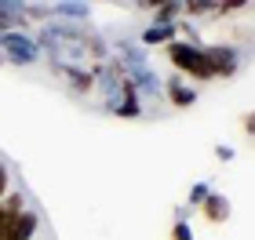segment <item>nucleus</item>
<instances>
[{
    "label": "nucleus",
    "mask_w": 255,
    "mask_h": 240,
    "mask_svg": "<svg viewBox=\"0 0 255 240\" xmlns=\"http://www.w3.org/2000/svg\"><path fill=\"white\" fill-rule=\"evenodd\" d=\"M168 62L175 66V70L182 77H190V80H201V84H208V80H215L212 73V62H208V55L201 44H190V40H171L168 44Z\"/></svg>",
    "instance_id": "obj_1"
},
{
    "label": "nucleus",
    "mask_w": 255,
    "mask_h": 240,
    "mask_svg": "<svg viewBox=\"0 0 255 240\" xmlns=\"http://www.w3.org/2000/svg\"><path fill=\"white\" fill-rule=\"evenodd\" d=\"M0 51L7 55V62H15V66H29V62H37L40 59V44L26 37V33H0Z\"/></svg>",
    "instance_id": "obj_2"
},
{
    "label": "nucleus",
    "mask_w": 255,
    "mask_h": 240,
    "mask_svg": "<svg viewBox=\"0 0 255 240\" xmlns=\"http://www.w3.org/2000/svg\"><path fill=\"white\" fill-rule=\"evenodd\" d=\"M208 62H212V73L215 77H237L241 73V55L237 48H226V44H212V48H204Z\"/></svg>",
    "instance_id": "obj_3"
},
{
    "label": "nucleus",
    "mask_w": 255,
    "mask_h": 240,
    "mask_svg": "<svg viewBox=\"0 0 255 240\" xmlns=\"http://www.w3.org/2000/svg\"><path fill=\"white\" fill-rule=\"evenodd\" d=\"M37 230H40V215L22 208L15 219H11V226L0 233V240H33V233H37Z\"/></svg>",
    "instance_id": "obj_4"
},
{
    "label": "nucleus",
    "mask_w": 255,
    "mask_h": 240,
    "mask_svg": "<svg viewBox=\"0 0 255 240\" xmlns=\"http://www.w3.org/2000/svg\"><path fill=\"white\" fill-rule=\"evenodd\" d=\"M168 102H171V106H179V109H190L197 102V87L193 84H182V77H171L168 80Z\"/></svg>",
    "instance_id": "obj_5"
},
{
    "label": "nucleus",
    "mask_w": 255,
    "mask_h": 240,
    "mask_svg": "<svg viewBox=\"0 0 255 240\" xmlns=\"http://www.w3.org/2000/svg\"><path fill=\"white\" fill-rule=\"evenodd\" d=\"M201 215H204V219L208 222H226L230 219V200L223 197V193H208V200L201 204Z\"/></svg>",
    "instance_id": "obj_6"
},
{
    "label": "nucleus",
    "mask_w": 255,
    "mask_h": 240,
    "mask_svg": "<svg viewBox=\"0 0 255 240\" xmlns=\"http://www.w3.org/2000/svg\"><path fill=\"white\" fill-rule=\"evenodd\" d=\"M26 26V4H0V33H15Z\"/></svg>",
    "instance_id": "obj_7"
},
{
    "label": "nucleus",
    "mask_w": 255,
    "mask_h": 240,
    "mask_svg": "<svg viewBox=\"0 0 255 240\" xmlns=\"http://www.w3.org/2000/svg\"><path fill=\"white\" fill-rule=\"evenodd\" d=\"M175 40V26H146L142 29V48H157V44H168Z\"/></svg>",
    "instance_id": "obj_8"
},
{
    "label": "nucleus",
    "mask_w": 255,
    "mask_h": 240,
    "mask_svg": "<svg viewBox=\"0 0 255 240\" xmlns=\"http://www.w3.org/2000/svg\"><path fill=\"white\" fill-rule=\"evenodd\" d=\"M66 80H69V87L77 91V95H88L91 87H95V73H88V70H59Z\"/></svg>",
    "instance_id": "obj_9"
},
{
    "label": "nucleus",
    "mask_w": 255,
    "mask_h": 240,
    "mask_svg": "<svg viewBox=\"0 0 255 240\" xmlns=\"http://www.w3.org/2000/svg\"><path fill=\"white\" fill-rule=\"evenodd\" d=\"M22 211V193H7L4 200H0V233L11 226V219Z\"/></svg>",
    "instance_id": "obj_10"
},
{
    "label": "nucleus",
    "mask_w": 255,
    "mask_h": 240,
    "mask_svg": "<svg viewBox=\"0 0 255 240\" xmlns=\"http://www.w3.org/2000/svg\"><path fill=\"white\" fill-rule=\"evenodd\" d=\"M153 26H175V18H179V11L182 4H175V0H164V4H153Z\"/></svg>",
    "instance_id": "obj_11"
},
{
    "label": "nucleus",
    "mask_w": 255,
    "mask_h": 240,
    "mask_svg": "<svg viewBox=\"0 0 255 240\" xmlns=\"http://www.w3.org/2000/svg\"><path fill=\"white\" fill-rule=\"evenodd\" d=\"M51 11H55V15H62V18H88L91 7L88 4H55Z\"/></svg>",
    "instance_id": "obj_12"
},
{
    "label": "nucleus",
    "mask_w": 255,
    "mask_h": 240,
    "mask_svg": "<svg viewBox=\"0 0 255 240\" xmlns=\"http://www.w3.org/2000/svg\"><path fill=\"white\" fill-rule=\"evenodd\" d=\"M215 4H212V0H190V4H182V11H186V15H204V11H212Z\"/></svg>",
    "instance_id": "obj_13"
},
{
    "label": "nucleus",
    "mask_w": 255,
    "mask_h": 240,
    "mask_svg": "<svg viewBox=\"0 0 255 240\" xmlns=\"http://www.w3.org/2000/svg\"><path fill=\"white\" fill-rule=\"evenodd\" d=\"M208 193H212V189H208V182H197V186L190 189V204H193V208H201V204L208 200Z\"/></svg>",
    "instance_id": "obj_14"
},
{
    "label": "nucleus",
    "mask_w": 255,
    "mask_h": 240,
    "mask_svg": "<svg viewBox=\"0 0 255 240\" xmlns=\"http://www.w3.org/2000/svg\"><path fill=\"white\" fill-rule=\"evenodd\" d=\"M171 240H193V230L186 222H175V226H171Z\"/></svg>",
    "instance_id": "obj_15"
},
{
    "label": "nucleus",
    "mask_w": 255,
    "mask_h": 240,
    "mask_svg": "<svg viewBox=\"0 0 255 240\" xmlns=\"http://www.w3.org/2000/svg\"><path fill=\"white\" fill-rule=\"evenodd\" d=\"M7 186H11V171H7V164H0V200L7 197Z\"/></svg>",
    "instance_id": "obj_16"
},
{
    "label": "nucleus",
    "mask_w": 255,
    "mask_h": 240,
    "mask_svg": "<svg viewBox=\"0 0 255 240\" xmlns=\"http://www.w3.org/2000/svg\"><path fill=\"white\" fill-rule=\"evenodd\" d=\"M215 157L219 160H234V150H230V146H215Z\"/></svg>",
    "instance_id": "obj_17"
},
{
    "label": "nucleus",
    "mask_w": 255,
    "mask_h": 240,
    "mask_svg": "<svg viewBox=\"0 0 255 240\" xmlns=\"http://www.w3.org/2000/svg\"><path fill=\"white\" fill-rule=\"evenodd\" d=\"M245 131H248V135L255 131V117H252V113H245Z\"/></svg>",
    "instance_id": "obj_18"
}]
</instances>
